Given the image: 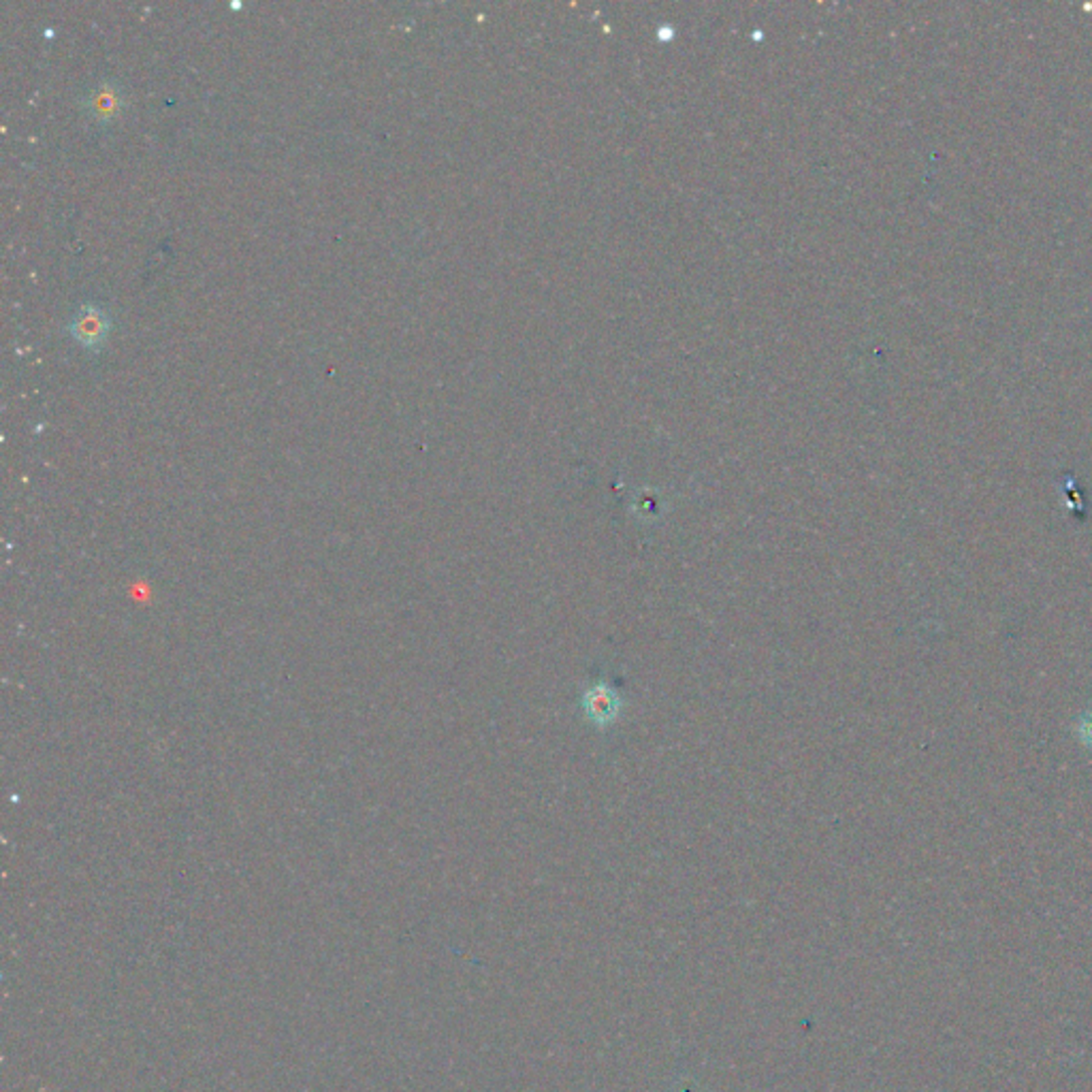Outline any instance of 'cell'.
I'll list each match as a JSON object with an SVG mask.
<instances>
[{"label":"cell","instance_id":"cell-1","mask_svg":"<svg viewBox=\"0 0 1092 1092\" xmlns=\"http://www.w3.org/2000/svg\"><path fill=\"white\" fill-rule=\"evenodd\" d=\"M109 316L101 305H82L71 320V333L86 348H101L109 333Z\"/></svg>","mask_w":1092,"mask_h":1092},{"label":"cell","instance_id":"cell-2","mask_svg":"<svg viewBox=\"0 0 1092 1092\" xmlns=\"http://www.w3.org/2000/svg\"><path fill=\"white\" fill-rule=\"evenodd\" d=\"M124 105L122 86L116 82H101L86 95V114L99 124L118 120Z\"/></svg>","mask_w":1092,"mask_h":1092},{"label":"cell","instance_id":"cell-3","mask_svg":"<svg viewBox=\"0 0 1092 1092\" xmlns=\"http://www.w3.org/2000/svg\"><path fill=\"white\" fill-rule=\"evenodd\" d=\"M585 709H587V715L596 724H608L613 722L619 713V698L611 688L598 685V688H594L587 694Z\"/></svg>","mask_w":1092,"mask_h":1092},{"label":"cell","instance_id":"cell-4","mask_svg":"<svg viewBox=\"0 0 1092 1092\" xmlns=\"http://www.w3.org/2000/svg\"><path fill=\"white\" fill-rule=\"evenodd\" d=\"M1073 730H1075V737H1078V741L1082 743V747L1092 754V705L1075 717Z\"/></svg>","mask_w":1092,"mask_h":1092}]
</instances>
